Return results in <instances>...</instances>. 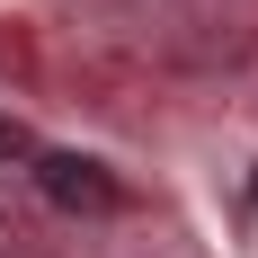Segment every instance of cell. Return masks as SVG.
Here are the masks:
<instances>
[{
    "label": "cell",
    "instance_id": "obj_1",
    "mask_svg": "<svg viewBox=\"0 0 258 258\" xmlns=\"http://www.w3.org/2000/svg\"><path fill=\"white\" fill-rule=\"evenodd\" d=\"M36 187H45L62 214H116V205H125L116 169H107V160H80V152H45V160H36Z\"/></svg>",
    "mask_w": 258,
    "mask_h": 258
},
{
    "label": "cell",
    "instance_id": "obj_2",
    "mask_svg": "<svg viewBox=\"0 0 258 258\" xmlns=\"http://www.w3.org/2000/svg\"><path fill=\"white\" fill-rule=\"evenodd\" d=\"M27 152V125H9V116H0V160H18Z\"/></svg>",
    "mask_w": 258,
    "mask_h": 258
},
{
    "label": "cell",
    "instance_id": "obj_3",
    "mask_svg": "<svg viewBox=\"0 0 258 258\" xmlns=\"http://www.w3.org/2000/svg\"><path fill=\"white\" fill-rule=\"evenodd\" d=\"M249 223H258V169H249Z\"/></svg>",
    "mask_w": 258,
    "mask_h": 258
}]
</instances>
